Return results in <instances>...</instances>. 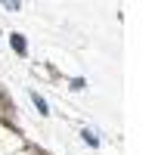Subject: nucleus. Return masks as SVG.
I'll list each match as a JSON object with an SVG mask.
<instances>
[{"label":"nucleus","instance_id":"1","mask_svg":"<svg viewBox=\"0 0 155 155\" xmlns=\"http://www.w3.org/2000/svg\"><path fill=\"white\" fill-rule=\"evenodd\" d=\"M31 102L37 106V112H41V115H47V102H44V96H37V90H31Z\"/></svg>","mask_w":155,"mask_h":155},{"label":"nucleus","instance_id":"2","mask_svg":"<svg viewBox=\"0 0 155 155\" xmlns=\"http://www.w3.org/2000/svg\"><path fill=\"white\" fill-rule=\"evenodd\" d=\"M12 47H16V53L25 56V41H22V34H12Z\"/></svg>","mask_w":155,"mask_h":155}]
</instances>
